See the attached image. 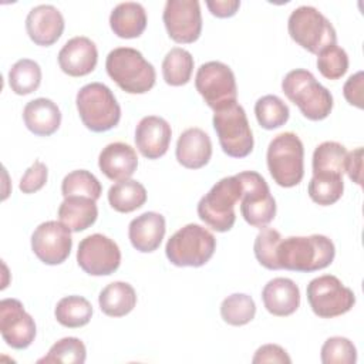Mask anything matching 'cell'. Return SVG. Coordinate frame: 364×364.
<instances>
[{
    "instance_id": "cell-25",
    "label": "cell",
    "mask_w": 364,
    "mask_h": 364,
    "mask_svg": "<svg viewBox=\"0 0 364 364\" xmlns=\"http://www.w3.org/2000/svg\"><path fill=\"white\" fill-rule=\"evenodd\" d=\"M146 11L141 3L125 1L117 4L109 14V26L121 38H136L146 27Z\"/></svg>"
},
{
    "instance_id": "cell-44",
    "label": "cell",
    "mask_w": 364,
    "mask_h": 364,
    "mask_svg": "<svg viewBox=\"0 0 364 364\" xmlns=\"http://www.w3.org/2000/svg\"><path fill=\"white\" fill-rule=\"evenodd\" d=\"M361 162H363V148L358 146L351 152H347L346 164H344V172H347L348 178L355 182L357 185H361Z\"/></svg>"
},
{
    "instance_id": "cell-39",
    "label": "cell",
    "mask_w": 364,
    "mask_h": 364,
    "mask_svg": "<svg viewBox=\"0 0 364 364\" xmlns=\"http://www.w3.org/2000/svg\"><path fill=\"white\" fill-rule=\"evenodd\" d=\"M280 240H282L280 232L273 228L264 226L257 233L255 239L253 250L257 262L263 267L269 270H279V264L276 262V249Z\"/></svg>"
},
{
    "instance_id": "cell-8",
    "label": "cell",
    "mask_w": 364,
    "mask_h": 364,
    "mask_svg": "<svg viewBox=\"0 0 364 364\" xmlns=\"http://www.w3.org/2000/svg\"><path fill=\"white\" fill-rule=\"evenodd\" d=\"M213 112V128L223 152L232 158L247 156L255 141L243 107L233 101Z\"/></svg>"
},
{
    "instance_id": "cell-15",
    "label": "cell",
    "mask_w": 364,
    "mask_h": 364,
    "mask_svg": "<svg viewBox=\"0 0 364 364\" xmlns=\"http://www.w3.org/2000/svg\"><path fill=\"white\" fill-rule=\"evenodd\" d=\"M71 247V230L57 220L40 223L31 235V250L43 263L50 266L65 262Z\"/></svg>"
},
{
    "instance_id": "cell-7",
    "label": "cell",
    "mask_w": 364,
    "mask_h": 364,
    "mask_svg": "<svg viewBox=\"0 0 364 364\" xmlns=\"http://www.w3.org/2000/svg\"><path fill=\"white\" fill-rule=\"evenodd\" d=\"M242 198V183L236 175L218 181L198 203V216L216 232H228L236 220L235 205Z\"/></svg>"
},
{
    "instance_id": "cell-30",
    "label": "cell",
    "mask_w": 364,
    "mask_h": 364,
    "mask_svg": "<svg viewBox=\"0 0 364 364\" xmlns=\"http://www.w3.org/2000/svg\"><path fill=\"white\" fill-rule=\"evenodd\" d=\"M347 149L336 141L321 142L313 152V175H343Z\"/></svg>"
},
{
    "instance_id": "cell-32",
    "label": "cell",
    "mask_w": 364,
    "mask_h": 364,
    "mask_svg": "<svg viewBox=\"0 0 364 364\" xmlns=\"http://www.w3.org/2000/svg\"><path fill=\"white\" fill-rule=\"evenodd\" d=\"M41 84V68L30 58L16 61L9 71V85L17 95H27L36 91Z\"/></svg>"
},
{
    "instance_id": "cell-43",
    "label": "cell",
    "mask_w": 364,
    "mask_h": 364,
    "mask_svg": "<svg viewBox=\"0 0 364 364\" xmlns=\"http://www.w3.org/2000/svg\"><path fill=\"white\" fill-rule=\"evenodd\" d=\"M343 94L348 104L363 108V71L348 77L343 87Z\"/></svg>"
},
{
    "instance_id": "cell-11",
    "label": "cell",
    "mask_w": 364,
    "mask_h": 364,
    "mask_svg": "<svg viewBox=\"0 0 364 364\" xmlns=\"http://www.w3.org/2000/svg\"><path fill=\"white\" fill-rule=\"evenodd\" d=\"M307 300L313 313L321 318L346 314L355 304V294L333 274H323L307 284Z\"/></svg>"
},
{
    "instance_id": "cell-40",
    "label": "cell",
    "mask_w": 364,
    "mask_h": 364,
    "mask_svg": "<svg viewBox=\"0 0 364 364\" xmlns=\"http://www.w3.org/2000/svg\"><path fill=\"white\" fill-rule=\"evenodd\" d=\"M320 358L323 364H354L357 361V350L353 341L336 336L324 341Z\"/></svg>"
},
{
    "instance_id": "cell-33",
    "label": "cell",
    "mask_w": 364,
    "mask_h": 364,
    "mask_svg": "<svg viewBox=\"0 0 364 364\" xmlns=\"http://www.w3.org/2000/svg\"><path fill=\"white\" fill-rule=\"evenodd\" d=\"M255 115L264 129H276L284 125L290 117L289 107L277 95H263L255 104Z\"/></svg>"
},
{
    "instance_id": "cell-22",
    "label": "cell",
    "mask_w": 364,
    "mask_h": 364,
    "mask_svg": "<svg viewBox=\"0 0 364 364\" xmlns=\"http://www.w3.org/2000/svg\"><path fill=\"white\" fill-rule=\"evenodd\" d=\"M165 218L156 212H145L129 222L128 237L134 249L141 253L156 250L165 236Z\"/></svg>"
},
{
    "instance_id": "cell-36",
    "label": "cell",
    "mask_w": 364,
    "mask_h": 364,
    "mask_svg": "<svg viewBox=\"0 0 364 364\" xmlns=\"http://www.w3.org/2000/svg\"><path fill=\"white\" fill-rule=\"evenodd\" d=\"M307 191L313 202L321 206L333 205L343 195V175H313Z\"/></svg>"
},
{
    "instance_id": "cell-29",
    "label": "cell",
    "mask_w": 364,
    "mask_h": 364,
    "mask_svg": "<svg viewBox=\"0 0 364 364\" xmlns=\"http://www.w3.org/2000/svg\"><path fill=\"white\" fill-rule=\"evenodd\" d=\"M193 71L192 54L181 47L171 48L162 61V75L168 85L181 87L189 82Z\"/></svg>"
},
{
    "instance_id": "cell-5",
    "label": "cell",
    "mask_w": 364,
    "mask_h": 364,
    "mask_svg": "<svg viewBox=\"0 0 364 364\" xmlns=\"http://www.w3.org/2000/svg\"><path fill=\"white\" fill-rule=\"evenodd\" d=\"M267 168L273 181L283 188L299 185L304 175V146L294 132L276 135L267 146Z\"/></svg>"
},
{
    "instance_id": "cell-10",
    "label": "cell",
    "mask_w": 364,
    "mask_h": 364,
    "mask_svg": "<svg viewBox=\"0 0 364 364\" xmlns=\"http://www.w3.org/2000/svg\"><path fill=\"white\" fill-rule=\"evenodd\" d=\"M242 183L240 213L253 228L267 226L276 216V200L264 178L255 171L236 175Z\"/></svg>"
},
{
    "instance_id": "cell-1",
    "label": "cell",
    "mask_w": 364,
    "mask_h": 364,
    "mask_svg": "<svg viewBox=\"0 0 364 364\" xmlns=\"http://www.w3.org/2000/svg\"><path fill=\"white\" fill-rule=\"evenodd\" d=\"M334 256V243L324 235L282 237L276 249L279 269L301 273H310L330 266Z\"/></svg>"
},
{
    "instance_id": "cell-13",
    "label": "cell",
    "mask_w": 364,
    "mask_h": 364,
    "mask_svg": "<svg viewBox=\"0 0 364 364\" xmlns=\"http://www.w3.org/2000/svg\"><path fill=\"white\" fill-rule=\"evenodd\" d=\"M77 263L91 276H108L119 267L121 250L108 236L94 233L80 242Z\"/></svg>"
},
{
    "instance_id": "cell-20",
    "label": "cell",
    "mask_w": 364,
    "mask_h": 364,
    "mask_svg": "<svg viewBox=\"0 0 364 364\" xmlns=\"http://www.w3.org/2000/svg\"><path fill=\"white\" fill-rule=\"evenodd\" d=\"M262 300L270 314L286 317L299 309L300 290L291 279L274 277L264 284L262 290Z\"/></svg>"
},
{
    "instance_id": "cell-2",
    "label": "cell",
    "mask_w": 364,
    "mask_h": 364,
    "mask_svg": "<svg viewBox=\"0 0 364 364\" xmlns=\"http://www.w3.org/2000/svg\"><path fill=\"white\" fill-rule=\"evenodd\" d=\"M105 70L112 81L128 94H145L156 80L155 68L142 53L131 47H118L108 53Z\"/></svg>"
},
{
    "instance_id": "cell-21",
    "label": "cell",
    "mask_w": 364,
    "mask_h": 364,
    "mask_svg": "<svg viewBox=\"0 0 364 364\" xmlns=\"http://www.w3.org/2000/svg\"><path fill=\"white\" fill-rule=\"evenodd\" d=\"M98 166L101 172L111 181L129 179L138 166V156L135 149L125 142L108 144L98 156Z\"/></svg>"
},
{
    "instance_id": "cell-17",
    "label": "cell",
    "mask_w": 364,
    "mask_h": 364,
    "mask_svg": "<svg viewBox=\"0 0 364 364\" xmlns=\"http://www.w3.org/2000/svg\"><path fill=\"white\" fill-rule=\"evenodd\" d=\"M64 17L53 4L33 7L26 17V30L30 40L43 47L53 46L64 31Z\"/></svg>"
},
{
    "instance_id": "cell-38",
    "label": "cell",
    "mask_w": 364,
    "mask_h": 364,
    "mask_svg": "<svg viewBox=\"0 0 364 364\" xmlns=\"http://www.w3.org/2000/svg\"><path fill=\"white\" fill-rule=\"evenodd\" d=\"M317 68L327 80H338L348 70V55L337 44L328 46L317 54Z\"/></svg>"
},
{
    "instance_id": "cell-35",
    "label": "cell",
    "mask_w": 364,
    "mask_h": 364,
    "mask_svg": "<svg viewBox=\"0 0 364 364\" xmlns=\"http://www.w3.org/2000/svg\"><path fill=\"white\" fill-rule=\"evenodd\" d=\"M102 186L90 171L77 169L64 176L61 182V193L67 196H87L97 200L101 196Z\"/></svg>"
},
{
    "instance_id": "cell-45",
    "label": "cell",
    "mask_w": 364,
    "mask_h": 364,
    "mask_svg": "<svg viewBox=\"0 0 364 364\" xmlns=\"http://www.w3.org/2000/svg\"><path fill=\"white\" fill-rule=\"evenodd\" d=\"M206 6L213 16L226 18L236 14L237 9L240 7V1L239 0H208Z\"/></svg>"
},
{
    "instance_id": "cell-9",
    "label": "cell",
    "mask_w": 364,
    "mask_h": 364,
    "mask_svg": "<svg viewBox=\"0 0 364 364\" xmlns=\"http://www.w3.org/2000/svg\"><path fill=\"white\" fill-rule=\"evenodd\" d=\"M287 30L293 41L313 54L337 43L333 24L313 6L294 9L289 17Z\"/></svg>"
},
{
    "instance_id": "cell-24",
    "label": "cell",
    "mask_w": 364,
    "mask_h": 364,
    "mask_svg": "<svg viewBox=\"0 0 364 364\" xmlns=\"http://www.w3.org/2000/svg\"><path fill=\"white\" fill-rule=\"evenodd\" d=\"M23 121L28 131L38 136H50L61 124V111L57 104L48 98H36L26 104Z\"/></svg>"
},
{
    "instance_id": "cell-23",
    "label": "cell",
    "mask_w": 364,
    "mask_h": 364,
    "mask_svg": "<svg viewBox=\"0 0 364 364\" xmlns=\"http://www.w3.org/2000/svg\"><path fill=\"white\" fill-rule=\"evenodd\" d=\"M175 155L182 166L199 169L205 166L212 156V141L203 129L188 128L178 138Z\"/></svg>"
},
{
    "instance_id": "cell-26",
    "label": "cell",
    "mask_w": 364,
    "mask_h": 364,
    "mask_svg": "<svg viewBox=\"0 0 364 364\" xmlns=\"http://www.w3.org/2000/svg\"><path fill=\"white\" fill-rule=\"evenodd\" d=\"M98 208L94 199L87 196H67L58 208V219L71 232H81L95 223Z\"/></svg>"
},
{
    "instance_id": "cell-14",
    "label": "cell",
    "mask_w": 364,
    "mask_h": 364,
    "mask_svg": "<svg viewBox=\"0 0 364 364\" xmlns=\"http://www.w3.org/2000/svg\"><path fill=\"white\" fill-rule=\"evenodd\" d=\"M162 20L169 37L181 44L196 41L202 31V14L198 0H168Z\"/></svg>"
},
{
    "instance_id": "cell-3",
    "label": "cell",
    "mask_w": 364,
    "mask_h": 364,
    "mask_svg": "<svg viewBox=\"0 0 364 364\" xmlns=\"http://www.w3.org/2000/svg\"><path fill=\"white\" fill-rule=\"evenodd\" d=\"M282 90L310 121H321L333 109L331 92L307 70L296 68L289 71L282 81Z\"/></svg>"
},
{
    "instance_id": "cell-41",
    "label": "cell",
    "mask_w": 364,
    "mask_h": 364,
    "mask_svg": "<svg viewBox=\"0 0 364 364\" xmlns=\"http://www.w3.org/2000/svg\"><path fill=\"white\" fill-rule=\"evenodd\" d=\"M47 176L48 169L46 164H43L41 161H34V164L21 176L18 188L23 193H34L46 185Z\"/></svg>"
},
{
    "instance_id": "cell-16",
    "label": "cell",
    "mask_w": 364,
    "mask_h": 364,
    "mask_svg": "<svg viewBox=\"0 0 364 364\" xmlns=\"http://www.w3.org/2000/svg\"><path fill=\"white\" fill-rule=\"evenodd\" d=\"M0 333L3 340L16 350L27 348L36 338L34 318L17 299L0 301Z\"/></svg>"
},
{
    "instance_id": "cell-37",
    "label": "cell",
    "mask_w": 364,
    "mask_h": 364,
    "mask_svg": "<svg viewBox=\"0 0 364 364\" xmlns=\"http://www.w3.org/2000/svg\"><path fill=\"white\" fill-rule=\"evenodd\" d=\"M87 357L84 343L77 337H64L54 343L47 355L37 363H65V364H82Z\"/></svg>"
},
{
    "instance_id": "cell-31",
    "label": "cell",
    "mask_w": 364,
    "mask_h": 364,
    "mask_svg": "<svg viewBox=\"0 0 364 364\" xmlns=\"http://www.w3.org/2000/svg\"><path fill=\"white\" fill-rule=\"evenodd\" d=\"M54 316L57 321L64 327H82L91 320L92 306L87 299L81 296H67L57 303Z\"/></svg>"
},
{
    "instance_id": "cell-4",
    "label": "cell",
    "mask_w": 364,
    "mask_h": 364,
    "mask_svg": "<svg viewBox=\"0 0 364 364\" xmlns=\"http://www.w3.org/2000/svg\"><path fill=\"white\" fill-rule=\"evenodd\" d=\"M82 124L92 132H105L118 125L121 107L112 91L102 82H90L75 97Z\"/></svg>"
},
{
    "instance_id": "cell-12",
    "label": "cell",
    "mask_w": 364,
    "mask_h": 364,
    "mask_svg": "<svg viewBox=\"0 0 364 364\" xmlns=\"http://www.w3.org/2000/svg\"><path fill=\"white\" fill-rule=\"evenodd\" d=\"M196 91L215 111L229 102L237 101V87L233 71L220 61L202 64L195 77Z\"/></svg>"
},
{
    "instance_id": "cell-19",
    "label": "cell",
    "mask_w": 364,
    "mask_h": 364,
    "mask_svg": "<svg viewBox=\"0 0 364 364\" xmlns=\"http://www.w3.org/2000/svg\"><path fill=\"white\" fill-rule=\"evenodd\" d=\"M171 136V125L166 119L156 115L144 117L135 128V145L148 159L164 156L169 148Z\"/></svg>"
},
{
    "instance_id": "cell-27",
    "label": "cell",
    "mask_w": 364,
    "mask_h": 364,
    "mask_svg": "<svg viewBox=\"0 0 364 364\" xmlns=\"http://www.w3.org/2000/svg\"><path fill=\"white\" fill-rule=\"evenodd\" d=\"M98 304L104 314L109 317H122L134 310L136 304V293L129 283L112 282L101 290Z\"/></svg>"
},
{
    "instance_id": "cell-42",
    "label": "cell",
    "mask_w": 364,
    "mask_h": 364,
    "mask_svg": "<svg viewBox=\"0 0 364 364\" xmlns=\"http://www.w3.org/2000/svg\"><path fill=\"white\" fill-rule=\"evenodd\" d=\"M253 364H263V363H286L290 364L291 358L289 357L287 351L277 346V344H264L259 347L252 358Z\"/></svg>"
},
{
    "instance_id": "cell-28",
    "label": "cell",
    "mask_w": 364,
    "mask_h": 364,
    "mask_svg": "<svg viewBox=\"0 0 364 364\" xmlns=\"http://www.w3.org/2000/svg\"><path fill=\"white\" fill-rule=\"evenodd\" d=\"M108 202L114 210L129 213L146 202V189L134 179L119 181L108 189Z\"/></svg>"
},
{
    "instance_id": "cell-18",
    "label": "cell",
    "mask_w": 364,
    "mask_h": 364,
    "mask_svg": "<svg viewBox=\"0 0 364 364\" xmlns=\"http://www.w3.org/2000/svg\"><path fill=\"white\" fill-rule=\"evenodd\" d=\"M98 61L97 46L84 36L70 38L58 53V65L71 77H82L94 71Z\"/></svg>"
},
{
    "instance_id": "cell-6",
    "label": "cell",
    "mask_w": 364,
    "mask_h": 364,
    "mask_svg": "<svg viewBox=\"0 0 364 364\" xmlns=\"http://www.w3.org/2000/svg\"><path fill=\"white\" fill-rule=\"evenodd\" d=\"M215 249L216 239L206 228L188 223L168 239L165 255L178 267H199L210 260Z\"/></svg>"
},
{
    "instance_id": "cell-34",
    "label": "cell",
    "mask_w": 364,
    "mask_h": 364,
    "mask_svg": "<svg viewBox=\"0 0 364 364\" xmlns=\"http://www.w3.org/2000/svg\"><path fill=\"white\" fill-rule=\"evenodd\" d=\"M256 304L253 299L245 293H233L220 304V316L230 326H245L255 318Z\"/></svg>"
}]
</instances>
